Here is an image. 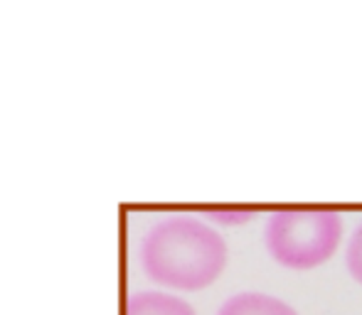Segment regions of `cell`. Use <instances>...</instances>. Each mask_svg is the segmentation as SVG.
Wrapping results in <instances>:
<instances>
[{"label": "cell", "mask_w": 362, "mask_h": 315, "mask_svg": "<svg viewBox=\"0 0 362 315\" xmlns=\"http://www.w3.org/2000/svg\"><path fill=\"white\" fill-rule=\"evenodd\" d=\"M348 268L350 273H353V278L358 283H362V225L355 230L353 239H350L348 244Z\"/></svg>", "instance_id": "5b68a950"}, {"label": "cell", "mask_w": 362, "mask_h": 315, "mask_svg": "<svg viewBox=\"0 0 362 315\" xmlns=\"http://www.w3.org/2000/svg\"><path fill=\"white\" fill-rule=\"evenodd\" d=\"M139 256L153 283L175 291H200L222 273L227 244L195 217H165L146 232Z\"/></svg>", "instance_id": "6da1fadb"}, {"label": "cell", "mask_w": 362, "mask_h": 315, "mask_svg": "<svg viewBox=\"0 0 362 315\" xmlns=\"http://www.w3.org/2000/svg\"><path fill=\"white\" fill-rule=\"evenodd\" d=\"M217 315H298L284 301L267 293H237L227 298Z\"/></svg>", "instance_id": "277c9868"}, {"label": "cell", "mask_w": 362, "mask_h": 315, "mask_svg": "<svg viewBox=\"0 0 362 315\" xmlns=\"http://www.w3.org/2000/svg\"><path fill=\"white\" fill-rule=\"evenodd\" d=\"M126 315H195V308L170 293L139 291L126 301Z\"/></svg>", "instance_id": "3957f363"}, {"label": "cell", "mask_w": 362, "mask_h": 315, "mask_svg": "<svg viewBox=\"0 0 362 315\" xmlns=\"http://www.w3.org/2000/svg\"><path fill=\"white\" fill-rule=\"evenodd\" d=\"M343 220L333 210H279L269 217L264 244L286 268H315L335 254Z\"/></svg>", "instance_id": "7a4b0ae2"}, {"label": "cell", "mask_w": 362, "mask_h": 315, "mask_svg": "<svg viewBox=\"0 0 362 315\" xmlns=\"http://www.w3.org/2000/svg\"><path fill=\"white\" fill-rule=\"evenodd\" d=\"M210 220L222 222V225H239V222H249L254 217V210H207Z\"/></svg>", "instance_id": "8992f818"}]
</instances>
